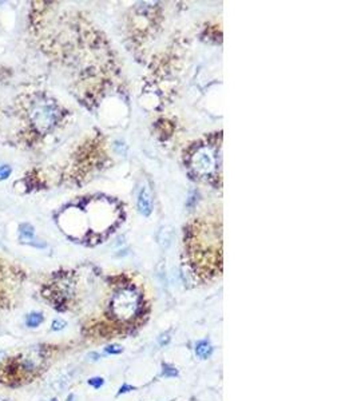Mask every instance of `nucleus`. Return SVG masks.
Listing matches in <instances>:
<instances>
[{"label": "nucleus", "mask_w": 357, "mask_h": 401, "mask_svg": "<svg viewBox=\"0 0 357 401\" xmlns=\"http://www.w3.org/2000/svg\"><path fill=\"white\" fill-rule=\"evenodd\" d=\"M188 168L199 179L217 178L221 173V142L195 143L188 155Z\"/></svg>", "instance_id": "nucleus-1"}, {"label": "nucleus", "mask_w": 357, "mask_h": 401, "mask_svg": "<svg viewBox=\"0 0 357 401\" xmlns=\"http://www.w3.org/2000/svg\"><path fill=\"white\" fill-rule=\"evenodd\" d=\"M104 352H106L107 354H119L123 352V348H122L121 345H118V344H111V345L104 348Z\"/></svg>", "instance_id": "nucleus-9"}, {"label": "nucleus", "mask_w": 357, "mask_h": 401, "mask_svg": "<svg viewBox=\"0 0 357 401\" xmlns=\"http://www.w3.org/2000/svg\"><path fill=\"white\" fill-rule=\"evenodd\" d=\"M89 384L91 385L92 388H95V389H99L102 385L104 384V380L102 379V377H92V379L89 380Z\"/></svg>", "instance_id": "nucleus-10"}, {"label": "nucleus", "mask_w": 357, "mask_h": 401, "mask_svg": "<svg viewBox=\"0 0 357 401\" xmlns=\"http://www.w3.org/2000/svg\"><path fill=\"white\" fill-rule=\"evenodd\" d=\"M43 364V353L39 349H30L22 353L18 357H14L4 362L2 366L6 380H10V385L14 381L19 384L23 383V380H28L42 368Z\"/></svg>", "instance_id": "nucleus-3"}, {"label": "nucleus", "mask_w": 357, "mask_h": 401, "mask_svg": "<svg viewBox=\"0 0 357 401\" xmlns=\"http://www.w3.org/2000/svg\"><path fill=\"white\" fill-rule=\"evenodd\" d=\"M4 356H6V353H4V350H0V362L3 361Z\"/></svg>", "instance_id": "nucleus-13"}, {"label": "nucleus", "mask_w": 357, "mask_h": 401, "mask_svg": "<svg viewBox=\"0 0 357 401\" xmlns=\"http://www.w3.org/2000/svg\"><path fill=\"white\" fill-rule=\"evenodd\" d=\"M45 321V317L43 314L39 313V312H32V313L27 314L26 317V325L28 328H38L39 325Z\"/></svg>", "instance_id": "nucleus-7"}, {"label": "nucleus", "mask_w": 357, "mask_h": 401, "mask_svg": "<svg viewBox=\"0 0 357 401\" xmlns=\"http://www.w3.org/2000/svg\"><path fill=\"white\" fill-rule=\"evenodd\" d=\"M0 401H4V400H3V398H0Z\"/></svg>", "instance_id": "nucleus-15"}, {"label": "nucleus", "mask_w": 357, "mask_h": 401, "mask_svg": "<svg viewBox=\"0 0 357 401\" xmlns=\"http://www.w3.org/2000/svg\"><path fill=\"white\" fill-rule=\"evenodd\" d=\"M51 401H58V400H56V398H52V400H51Z\"/></svg>", "instance_id": "nucleus-14"}, {"label": "nucleus", "mask_w": 357, "mask_h": 401, "mask_svg": "<svg viewBox=\"0 0 357 401\" xmlns=\"http://www.w3.org/2000/svg\"><path fill=\"white\" fill-rule=\"evenodd\" d=\"M136 204H138V210L144 217H149L153 213V198H151L150 189L146 185L140 187Z\"/></svg>", "instance_id": "nucleus-4"}, {"label": "nucleus", "mask_w": 357, "mask_h": 401, "mask_svg": "<svg viewBox=\"0 0 357 401\" xmlns=\"http://www.w3.org/2000/svg\"><path fill=\"white\" fill-rule=\"evenodd\" d=\"M162 376H165V377H177L178 371L174 368L173 365L162 364Z\"/></svg>", "instance_id": "nucleus-8"}, {"label": "nucleus", "mask_w": 357, "mask_h": 401, "mask_svg": "<svg viewBox=\"0 0 357 401\" xmlns=\"http://www.w3.org/2000/svg\"><path fill=\"white\" fill-rule=\"evenodd\" d=\"M130 390H134V387H131V385H127V384H125V385H122V387H121V389H119L118 394L127 393V392H130Z\"/></svg>", "instance_id": "nucleus-12"}, {"label": "nucleus", "mask_w": 357, "mask_h": 401, "mask_svg": "<svg viewBox=\"0 0 357 401\" xmlns=\"http://www.w3.org/2000/svg\"><path fill=\"white\" fill-rule=\"evenodd\" d=\"M213 352V347L210 345L209 341L206 340H202V341H198L195 344V354L198 356L199 358H207Z\"/></svg>", "instance_id": "nucleus-6"}, {"label": "nucleus", "mask_w": 357, "mask_h": 401, "mask_svg": "<svg viewBox=\"0 0 357 401\" xmlns=\"http://www.w3.org/2000/svg\"><path fill=\"white\" fill-rule=\"evenodd\" d=\"M66 321L60 320V318H58V320H54L52 321V330H62V329H64V326H66Z\"/></svg>", "instance_id": "nucleus-11"}, {"label": "nucleus", "mask_w": 357, "mask_h": 401, "mask_svg": "<svg viewBox=\"0 0 357 401\" xmlns=\"http://www.w3.org/2000/svg\"><path fill=\"white\" fill-rule=\"evenodd\" d=\"M171 238H173V227L171 226H162L158 233V242L162 246V249H167L171 244Z\"/></svg>", "instance_id": "nucleus-5"}, {"label": "nucleus", "mask_w": 357, "mask_h": 401, "mask_svg": "<svg viewBox=\"0 0 357 401\" xmlns=\"http://www.w3.org/2000/svg\"><path fill=\"white\" fill-rule=\"evenodd\" d=\"M144 310V297L135 286H122L113 294L110 303L111 316L115 321L126 324L139 317Z\"/></svg>", "instance_id": "nucleus-2"}]
</instances>
